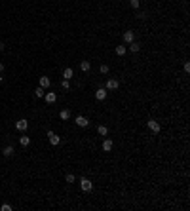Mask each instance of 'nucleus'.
Returning <instances> with one entry per match:
<instances>
[{"label": "nucleus", "instance_id": "f257e3e1", "mask_svg": "<svg viewBox=\"0 0 190 211\" xmlns=\"http://www.w3.org/2000/svg\"><path fill=\"white\" fill-rule=\"evenodd\" d=\"M80 188H82L84 192H91V190H93V182L88 179V177H84V179H80Z\"/></svg>", "mask_w": 190, "mask_h": 211}, {"label": "nucleus", "instance_id": "f03ea898", "mask_svg": "<svg viewBox=\"0 0 190 211\" xmlns=\"http://www.w3.org/2000/svg\"><path fill=\"white\" fill-rule=\"evenodd\" d=\"M48 139H50V143L53 145V147H55V145H59V143H61V137H59L57 133H53L51 129L48 131Z\"/></svg>", "mask_w": 190, "mask_h": 211}, {"label": "nucleus", "instance_id": "7ed1b4c3", "mask_svg": "<svg viewBox=\"0 0 190 211\" xmlns=\"http://www.w3.org/2000/svg\"><path fill=\"white\" fill-rule=\"evenodd\" d=\"M74 122H76V125H78V128H88V125H90V120H88L86 116H76Z\"/></svg>", "mask_w": 190, "mask_h": 211}, {"label": "nucleus", "instance_id": "20e7f679", "mask_svg": "<svg viewBox=\"0 0 190 211\" xmlns=\"http://www.w3.org/2000/svg\"><path fill=\"white\" fill-rule=\"evenodd\" d=\"M147 125H148V129H150L152 133H158L160 129H162V125H160L156 120H148V122H147Z\"/></svg>", "mask_w": 190, "mask_h": 211}, {"label": "nucleus", "instance_id": "39448f33", "mask_svg": "<svg viewBox=\"0 0 190 211\" xmlns=\"http://www.w3.org/2000/svg\"><path fill=\"white\" fill-rule=\"evenodd\" d=\"M15 128H17L19 131H27V129H29V122H27L25 118H21V120L15 122Z\"/></svg>", "mask_w": 190, "mask_h": 211}, {"label": "nucleus", "instance_id": "423d86ee", "mask_svg": "<svg viewBox=\"0 0 190 211\" xmlns=\"http://www.w3.org/2000/svg\"><path fill=\"white\" fill-rule=\"evenodd\" d=\"M44 99H46V103H55L57 101V93L55 91H48V93H44Z\"/></svg>", "mask_w": 190, "mask_h": 211}, {"label": "nucleus", "instance_id": "0eeeda50", "mask_svg": "<svg viewBox=\"0 0 190 211\" xmlns=\"http://www.w3.org/2000/svg\"><path fill=\"white\" fill-rule=\"evenodd\" d=\"M95 99L97 101H105L107 99V88H99V90L95 91Z\"/></svg>", "mask_w": 190, "mask_h": 211}, {"label": "nucleus", "instance_id": "6e6552de", "mask_svg": "<svg viewBox=\"0 0 190 211\" xmlns=\"http://www.w3.org/2000/svg\"><path fill=\"white\" fill-rule=\"evenodd\" d=\"M38 84H40V88H44V90H48V88L51 86V80L48 78V76H40V80H38Z\"/></svg>", "mask_w": 190, "mask_h": 211}, {"label": "nucleus", "instance_id": "1a4fd4ad", "mask_svg": "<svg viewBox=\"0 0 190 211\" xmlns=\"http://www.w3.org/2000/svg\"><path fill=\"white\" fill-rule=\"evenodd\" d=\"M133 40H135V32H133V31H126V32H124V42H126V44H131Z\"/></svg>", "mask_w": 190, "mask_h": 211}, {"label": "nucleus", "instance_id": "9d476101", "mask_svg": "<svg viewBox=\"0 0 190 211\" xmlns=\"http://www.w3.org/2000/svg\"><path fill=\"white\" fill-rule=\"evenodd\" d=\"M118 86H120V82H118V80H114V78H110L107 82V90H118Z\"/></svg>", "mask_w": 190, "mask_h": 211}, {"label": "nucleus", "instance_id": "9b49d317", "mask_svg": "<svg viewBox=\"0 0 190 211\" xmlns=\"http://www.w3.org/2000/svg\"><path fill=\"white\" fill-rule=\"evenodd\" d=\"M112 147H114V145H112L110 139H105V141H103V150H105V152H110Z\"/></svg>", "mask_w": 190, "mask_h": 211}, {"label": "nucleus", "instance_id": "f8f14e48", "mask_svg": "<svg viewBox=\"0 0 190 211\" xmlns=\"http://www.w3.org/2000/svg\"><path fill=\"white\" fill-rule=\"evenodd\" d=\"M14 147H11V145H8V147H4V150H2V154H4V156H6V158H10V156H14Z\"/></svg>", "mask_w": 190, "mask_h": 211}, {"label": "nucleus", "instance_id": "ddd939ff", "mask_svg": "<svg viewBox=\"0 0 190 211\" xmlns=\"http://www.w3.org/2000/svg\"><path fill=\"white\" fill-rule=\"evenodd\" d=\"M139 50H141V44L133 40V42L129 44V51H131V53H137V51H139Z\"/></svg>", "mask_w": 190, "mask_h": 211}, {"label": "nucleus", "instance_id": "4468645a", "mask_svg": "<svg viewBox=\"0 0 190 211\" xmlns=\"http://www.w3.org/2000/svg\"><path fill=\"white\" fill-rule=\"evenodd\" d=\"M72 76H74V72H72V68H70V67H67V68L63 71V78H65V80H70Z\"/></svg>", "mask_w": 190, "mask_h": 211}, {"label": "nucleus", "instance_id": "2eb2a0df", "mask_svg": "<svg viewBox=\"0 0 190 211\" xmlns=\"http://www.w3.org/2000/svg\"><path fill=\"white\" fill-rule=\"evenodd\" d=\"M19 145H21V147H29L31 145V137H27V135L19 137Z\"/></svg>", "mask_w": 190, "mask_h": 211}, {"label": "nucleus", "instance_id": "dca6fc26", "mask_svg": "<svg viewBox=\"0 0 190 211\" xmlns=\"http://www.w3.org/2000/svg\"><path fill=\"white\" fill-rule=\"evenodd\" d=\"M80 68H82L84 72H90V68H91V63H90V61H82V63H80Z\"/></svg>", "mask_w": 190, "mask_h": 211}, {"label": "nucleus", "instance_id": "f3484780", "mask_svg": "<svg viewBox=\"0 0 190 211\" xmlns=\"http://www.w3.org/2000/svg\"><path fill=\"white\" fill-rule=\"evenodd\" d=\"M97 131H99L101 137H107V135H108V128H107V125H99V128H97Z\"/></svg>", "mask_w": 190, "mask_h": 211}, {"label": "nucleus", "instance_id": "a211bd4d", "mask_svg": "<svg viewBox=\"0 0 190 211\" xmlns=\"http://www.w3.org/2000/svg\"><path fill=\"white\" fill-rule=\"evenodd\" d=\"M116 55H120V57H122V55H126V51H127V48L126 46H116Z\"/></svg>", "mask_w": 190, "mask_h": 211}, {"label": "nucleus", "instance_id": "6ab92c4d", "mask_svg": "<svg viewBox=\"0 0 190 211\" xmlns=\"http://www.w3.org/2000/svg\"><path fill=\"white\" fill-rule=\"evenodd\" d=\"M59 118H61V120H68V118H70V110H67V108L61 110V112H59Z\"/></svg>", "mask_w": 190, "mask_h": 211}, {"label": "nucleus", "instance_id": "aec40b11", "mask_svg": "<svg viewBox=\"0 0 190 211\" xmlns=\"http://www.w3.org/2000/svg\"><path fill=\"white\" fill-rule=\"evenodd\" d=\"M129 6H131L133 10H137V8L141 6V0H129Z\"/></svg>", "mask_w": 190, "mask_h": 211}, {"label": "nucleus", "instance_id": "412c9836", "mask_svg": "<svg viewBox=\"0 0 190 211\" xmlns=\"http://www.w3.org/2000/svg\"><path fill=\"white\" fill-rule=\"evenodd\" d=\"M101 74H108V71H110V67H108V65H101Z\"/></svg>", "mask_w": 190, "mask_h": 211}, {"label": "nucleus", "instance_id": "4be33fe9", "mask_svg": "<svg viewBox=\"0 0 190 211\" xmlns=\"http://www.w3.org/2000/svg\"><path fill=\"white\" fill-rule=\"evenodd\" d=\"M34 95H36V97H44V88H40V86H38V88L34 90Z\"/></svg>", "mask_w": 190, "mask_h": 211}, {"label": "nucleus", "instance_id": "5701e85b", "mask_svg": "<svg viewBox=\"0 0 190 211\" xmlns=\"http://www.w3.org/2000/svg\"><path fill=\"white\" fill-rule=\"evenodd\" d=\"M61 88H63V90H68V88H70V82L63 78V82H61Z\"/></svg>", "mask_w": 190, "mask_h": 211}, {"label": "nucleus", "instance_id": "b1692460", "mask_svg": "<svg viewBox=\"0 0 190 211\" xmlns=\"http://www.w3.org/2000/svg\"><path fill=\"white\" fill-rule=\"evenodd\" d=\"M67 182H76V177L72 175V173H68L67 175Z\"/></svg>", "mask_w": 190, "mask_h": 211}, {"label": "nucleus", "instance_id": "393cba45", "mask_svg": "<svg viewBox=\"0 0 190 211\" xmlns=\"http://www.w3.org/2000/svg\"><path fill=\"white\" fill-rule=\"evenodd\" d=\"M0 209H2V211H11V205L10 204H4V205H0Z\"/></svg>", "mask_w": 190, "mask_h": 211}, {"label": "nucleus", "instance_id": "a878e982", "mask_svg": "<svg viewBox=\"0 0 190 211\" xmlns=\"http://www.w3.org/2000/svg\"><path fill=\"white\" fill-rule=\"evenodd\" d=\"M184 72H190V63H188V61L184 63Z\"/></svg>", "mask_w": 190, "mask_h": 211}, {"label": "nucleus", "instance_id": "bb28decb", "mask_svg": "<svg viewBox=\"0 0 190 211\" xmlns=\"http://www.w3.org/2000/svg\"><path fill=\"white\" fill-rule=\"evenodd\" d=\"M4 48H6V44H4V42H0V51H2Z\"/></svg>", "mask_w": 190, "mask_h": 211}, {"label": "nucleus", "instance_id": "cd10ccee", "mask_svg": "<svg viewBox=\"0 0 190 211\" xmlns=\"http://www.w3.org/2000/svg\"><path fill=\"white\" fill-rule=\"evenodd\" d=\"M4 71V63H0V72H2Z\"/></svg>", "mask_w": 190, "mask_h": 211}, {"label": "nucleus", "instance_id": "c85d7f7f", "mask_svg": "<svg viewBox=\"0 0 190 211\" xmlns=\"http://www.w3.org/2000/svg\"><path fill=\"white\" fill-rule=\"evenodd\" d=\"M0 82H2V74H0Z\"/></svg>", "mask_w": 190, "mask_h": 211}]
</instances>
